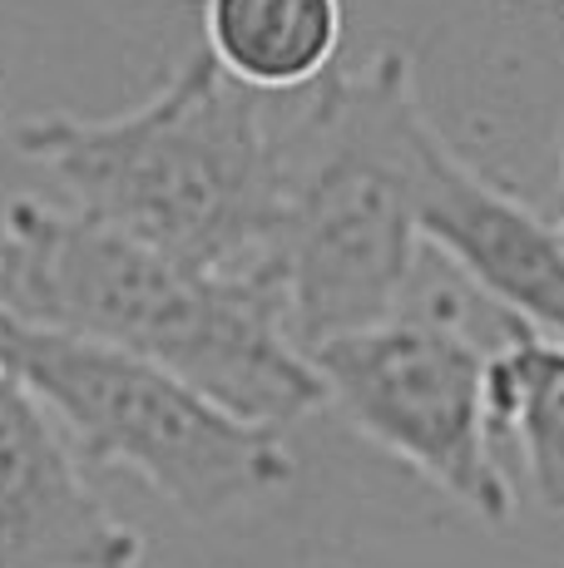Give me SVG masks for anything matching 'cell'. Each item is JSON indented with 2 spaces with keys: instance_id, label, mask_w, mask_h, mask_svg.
Listing matches in <instances>:
<instances>
[{
  "instance_id": "cell-1",
  "label": "cell",
  "mask_w": 564,
  "mask_h": 568,
  "mask_svg": "<svg viewBox=\"0 0 564 568\" xmlns=\"http://www.w3.org/2000/svg\"><path fill=\"white\" fill-rule=\"evenodd\" d=\"M0 312L124 346L248 420L292 425L328 410L273 277L199 272L80 207L6 203Z\"/></svg>"
},
{
  "instance_id": "cell-2",
  "label": "cell",
  "mask_w": 564,
  "mask_h": 568,
  "mask_svg": "<svg viewBox=\"0 0 564 568\" xmlns=\"http://www.w3.org/2000/svg\"><path fill=\"white\" fill-rule=\"evenodd\" d=\"M263 100L199 50L124 114H36L10 139L80 213L199 272L273 277L282 173Z\"/></svg>"
},
{
  "instance_id": "cell-3",
  "label": "cell",
  "mask_w": 564,
  "mask_h": 568,
  "mask_svg": "<svg viewBox=\"0 0 564 568\" xmlns=\"http://www.w3.org/2000/svg\"><path fill=\"white\" fill-rule=\"evenodd\" d=\"M426 124L411 60L382 50L362 70H328L278 129L273 282L302 352L382 322L416 292L426 247L416 227V144Z\"/></svg>"
},
{
  "instance_id": "cell-4",
  "label": "cell",
  "mask_w": 564,
  "mask_h": 568,
  "mask_svg": "<svg viewBox=\"0 0 564 568\" xmlns=\"http://www.w3.org/2000/svg\"><path fill=\"white\" fill-rule=\"evenodd\" d=\"M0 366L36 390L84 465L144 479L183 519H228L298 475L282 425L248 420L124 346L0 312Z\"/></svg>"
},
{
  "instance_id": "cell-5",
  "label": "cell",
  "mask_w": 564,
  "mask_h": 568,
  "mask_svg": "<svg viewBox=\"0 0 564 568\" xmlns=\"http://www.w3.org/2000/svg\"><path fill=\"white\" fill-rule=\"evenodd\" d=\"M328 406L362 440L421 475L471 519L515 524V485L495 455L485 410V352L451 302H401L382 322L308 346Z\"/></svg>"
},
{
  "instance_id": "cell-6",
  "label": "cell",
  "mask_w": 564,
  "mask_h": 568,
  "mask_svg": "<svg viewBox=\"0 0 564 568\" xmlns=\"http://www.w3.org/2000/svg\"><path fill=\"white\" fill-rule=\"evenodd\" d=\"M416 227L481 297L564 342V233L505 183L485 179L431 119L416 144Z\"/></svg>"
},
{
  "instance_id": "cell-7",
  "label": "cell",
  "mask_w": 564,
  "mask_h": 568,
  "mask_svg": "<svg viewBox=\"0 0 564 568\" xmlns=\"http://www.w3.org/2000/svg\"><path fill=\"white\" fill-rule=\"evenodd\" d=\"M144 534L119 519L40 396L0 366V568H139Z\"/></svg>"
},
{
  "instance_id": "cell-8",
  "label": "cell",
  "mask_w": 564,
  "mask_h": 568,
  "mask_svg": "<svg viewBox=\"0 0 564 568\" xmlns=\"http://www.w3.org/2000/svg\"><path fill=\"white\" fill-rule=\"evenodd\" d=\"M491 435L515 450L530 499L564 519V342L505 316L501 346L485 352Z\"/></svg>"
},
{
  "instance_id": "cell-9",
  "label": "cell",
  "mask_w": 564,
  "mask_h": 568,
  "mask_svg": "<svg viewBox=\"0 0 564 568\" xmlns=\"http://www.w3.org/2000/svg\"><path fill=\"white\" fill-rule=\"evenodd\" d=\"M203 50L258 94L312 90L342 50V0H203Z\"/></svg>"
},
{
  "instance_id": "cell-10",
  "label": "cell",
  "mask_w": 564,
  "mask_h": 568,
  "mask_svg": "<svg viewBox=\"0 0 564 568\" xmlns=\"http://www.w3.org/2000/svg\"><path fill=\"white\" fill-rule=\"evenodd\" d=\"M550 217L564 233V129H560V173H555V189H550Z\"/></svg>"
},
{
  "instance_id": "cell-11",
  "label": "cell",
  "mask_w": 564,
  "mask_h": 568,
  "mask_svg": "<svg viewBox=\"0 0 564 568\" xmlns=\"http://www.w3.org/2000/svg\"><path fill=\"white\" fill-rule=\"evenodd\" d=\"M535 6H550V0H535Z\"/></svg>"
}]
</instances>
